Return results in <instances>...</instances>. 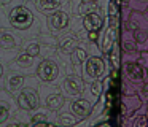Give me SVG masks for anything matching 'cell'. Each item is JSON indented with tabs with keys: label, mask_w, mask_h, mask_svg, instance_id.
<instances>
[{
	"label": "cell",
	"mask_w": 148,
	"mask_h": 127,
	"mask_svg": "<svg viewBox=\"0 0 148 127\" xmlns=\"http://www.w3.org/2000/svg\"><path fill=\"white\" fill-rule=\"evenodd\" d=\"M40 100H42V107L46 108V110L53 114L62 111L65 107L64 92L56 91V89H53V87H48V84L40 86Z\"/></svg>",
	"instance_id": "cell-2"
},
{
	"label": "cell",
	"mask_w": 148,
	"mask_h": 127,
	"mask_svg": "<svg viewBox=\"0 0 148 127\" xmlns=\"http://www.w3.org/2000/svg\"><path fill=\"white\" fill-rule=\"evenodd\" d=\"M89 94L92 95V103H97V100H99V97L102 95V83L100 81H92L89 83Z\"/></svg>",
	"instance_id": "cell-23"
},
{
	"label": "cell",
	"mask_w": 148,
	"mask_h": 127,
	"mask_svg": "<svg viewBox=\"0 0 148 127\" xmlns=\"http://www.w3.org/2000/svg\"><path fill=\"white\" fill-rule=\"evenodd\" d=\"M123 75L126 76V79L134 84H140L147 79L148 70L145 67H142L138 62H126L123 67Z\"/></svg>",
	"instance_id": "cell-11"
},
{
	"label": "cell",
	"mask_w": 148,
	"mask_h": 127,
	"mask_svg": "<svg viewBox=\"0 0 148 127\" xmlns=\"http://www.w3.org/2000/svg\"><path fill=\"white\" fill-rule=\"evenodd\" d=\"M80 76L81 75H78V73H67V75L64 76L62 84H61V89H62V92H64V95L77 98L83 94L84 92V83Z\"/></svg>",
	"instance_id": "cell-8"
},
{
	"label": "cell",
	"mask_w": 148,
	"mask_h": 127,
	"mask_svg": "<svg viewBox=\"0 0 148 127\" xmlns=\"http://www.w3.org/2000/svg\"><path fill=\"white\" fill-rule=\"evenodd\" d=\"M38 64H40L38 59H34V57H30L29 54L19 51V53L11 59V62L8 64V68L14 70V72H19V73H23V75H26V76H30V75H35Z\"/></svg>",
	"instance_id": "cell-5"
},
{
	"label": "cell",
	"mask_w": 148,
	"mask_h": 127,
	"mask_svg": "<svg viewBox=\"0 0 148 127\" xmlns=\"http://www.w3.org/2000/svg\"><path fill=\"white\" fill-rule=\"evenodd\" d=\"M132 0H118V3L119 5H127V3H131Z\"/></svg>",
	"instance_id": "cell-32"
},
{
	"label": "cell",
	"mask_w": 148,
	"mask_h": 127,
	"mask_svg": "<svg viewBox=\"0 0 148 127\" xmlns=\"http://www.w3.org/2000/svg\"><path fill=\"white\" fill-rule=\"evenodd\" d=\"M116 35H118V25H108L100 37V49L105 54H108L116 44Z\"/></svg>",
	"instance_id": "cell-14"
},
{
	"label": "cell",
	"mask_w": 148,
	"mask_h": 127,
	"mask_svg": "<svg viewBox=\"0 0 148 127\" xmlns=\"http://www.w3.org/2000/svg\"><path fill=\"white\" fill-rule=\"evenodd\" d=\"M81 3H83V5H91V3H96L97 0H80Z\"/></svg>",
	"instance_id": "cell-31"
},
{
	"label": "cell",
	"mask_w": 148,
	"mask_h": 127,
	"mask_svg": "<svg viewBox=\"0 0 148 127\" xmlns=\"http://www.w3.org/2000/svg\"><path fill=\"white\" fill-rule=\"evenodd\" d=\"M35 10L42 16H51L53 13L62 10L64 6V0H32Z\"/></svg>",
	"instance_id": "cell-13"
},
{
	"label": "cell",
	"mask_w": 148,
	"mask_h": 127,
	"mask_svg": "<svg viewBox=\"0 0 148 127\" xmlns=\"http://www.w3.org/2000/svg\"><path fill=\"white\" fill-rule=\"evenodd\" d=\"M19 111L16 98L5 89H0V124L7 122Z\"/></svg>",
	"instance_id": "cell-7"
},
{
	"label": "cell",
	"mask_w": 148,
	"mask_h": 127,
	"mask_svg": "<svg viewBox=\"0 0 148 127\" xmlns=\"http://www.w3.org/2000/svg\"><path fill=\"white\" fill-rule=\"evenodd\" d=\"M121 46L123 51H126V53H137V41L132 38H124Z\"/></svg>",
	"instance_id": "cell-24"
},
{
	"label": "cell",
	"mask_w": 148,
	"mask_h": 127,
	"mask_svg": "<svg viewBox=\"0 0 148 127\" xmlns=\"http://www.w3.org/2000/svg\"><path fill=\"white\" fill-rule=\"evenodd\" d=\"M16 56L14 53H5L0 51V89H5V76L8 73V64Z\"/></svg>",
	"instance_id": "cell-20"
},
{
	"label": "cell",
	"mask_w": 148,
	"mask_h": 127,
	"mask_svg": "<svg viewBox=\"0 0 148 127\" xmlns=\"http://www.w3.org/2000/svg\"><path fill=\"white\" fill-rule=\"evenodd\" d=\"M3 27H10L8 25V11L7 10H0V30Z\"/></svg>",
	"instance_id": "cell-26"
},
{
	"label": "cell",
	"mask_w": 148,
	"mask_h": 127,
	"mask_svg": "<svg viewBox=\"0 0 148 127\" xmlns=\"http://www.w3.org/2000/svg\"><path fill=\"white\" fill-rule=\"evenodd\" d=\"M35 76L42 84H54L61 78V65L54 57H45L40 60Z\"/></svg>",
	"instance_id": "cell-3"
},
{
	"label": "cell",
	"mask_w": 148,
	"mask_h": 127,
	"mask_svg": "<svg viewBox=\"0 0 148 127\" xmlns=\"http://www.w3.org/2000/svg\"><path fill=\"white\" fill-rule=\"evenodd\" d=\"M24 43L23 33L13 30L11 27H3L0 30V51L18 54Z\"/></svg>",
	"instance_id": "cell-4"
},
{
	"label": "cell",
	"mask_w": 148,
	"mask_h": 127,
	"mask_svg": "<svg viewBox=\"0 0 148 127\" xmlns=\"http://www.w3.org/2000/svg\"><path fill=\"white\" fill-rule=\"evenodd\" d=\"M94 110V103L86 97H77L69 103V111L77 117L78 121H84L91 116Z\"/></svg>",
	"instance_id": "cell-9"
},
{
	"label": "cell",
	"mask_w": 148,
	"mask_h": 127,
	"mask_svg": "<svg viewBox=\"0 0 148 127\" xmlns=\"http://www.w3.org/2000/svg\"><path fill=\"white\" fill-rule=\"evenodd\" d=\"M134 40L137 43H147L148 41V33L143 30H135L134 32Z\"/></svg>",
	"instance_id": "cell-25"
},
{
	"label": "cell",
	"mask_w": 148,
	"mask_h": 127,
	"mask_svg": "<svg viewBox=\"0 0 148 127\" xmlns=\"http://www.w3.org/2000/svg\"><path fill=\"white\" fill-rule=\"evenodd\" d=\"M102 24H103V19L99 13H89V14L83 16V27L88 32H99Z\"/></svg>",
	"instance_id": "cell-19"
},
{
	"label": "cell",
	"mask_w": 148,
	"mask_h": 127,
	"mask_svg": "<svg viewBox=\"0 0 148 127\" xmlns=\"http://www.w3.org/2000/svg\"><path fill=\"white\" fill-rule=\"evenodd\" d=\"M140 107H142V100L138 95H135V94L134 95H124L123 97V105H121V113H123V116H126V114L134 113Z\"/></svg>",
	"instance_id": "cell-17"
},
{
	"label": "cell",
	"mask_w": 148,
	"mask_h": 127,
	"mask_svg": "<svg viewBox=\"0 0 148 127\" xmlns=\"http://www.w3.org/2000/svg\"><path fill=\"white\" fill-rule=\"evenodd\" d=\"M88 60V56H86V51L83 49V48H77V49L73 51V53L70 54V62L72 65L78 67V65H83L84 62Z\"/></svg>",
	"instance_id": "cell-21"
},
{
	"label": "cell",
	"mask_w": 148,
	"mask_h": 127,
	"mask_svg": "<svg viewBox=\"0 0 148 127\" xmlns=\"http://www.w3.org/2000/svg\"><path fill=\"white\" fill-rule=\"evenodd\" d=\"M83 76L86 81L92 83V81H99L103 75H105V64L100 57L92 56V57H88V60L83 64Z\"/></svg>",
	"instance_id": "cell-6"
},
{
	"label": "cell",
	"mask_w": 148,
	"mask_h": 127,
	"mask_svg": "<svg viewBox=\"0 0 148 127\" xmlns=\"http://www.w3.org/2000/svg\"><path fill=\"white\" fill-rule=\"evenodd\" d=\"M107 56H108V62L112 64V70H118V67H119V48L115 44L113 49Z\"/></svg>",
	"instance_id": "cell-22"
},
{
	"label": "cell",
	"mask_w": 148,
	"mask_h": 127,
	"mask_svg": "<svg viewBox=\"0 0 148 127\" xmlns=\"http://www.w3.org/2000/svg\"><path fill=\"white\" fill-rule=\"evenodd\" d=\"M88 40L89 41H97L99 40V32H88Z\"/></svg>",
	"instance_id": "cell-30"
},
{
	"label": "cell",
	"mask_w": 148,
	"mask_h": 127,
	"mask_svg": "<svg viewBox=\"0 0 148 127\" xmlns=\"http://www.w3.org/2000/svg\"><path fill=\"white\" fill-rule=\"evenodd\" d=\"M138 97H140L142 102H148V83L143 84V87L138 91Z\"/></svg>",
	"instance_id": "cell-28"
},
{
	"label": "cell",
	"mask_w": 148,
	"mask_h": 127,
	"mask_svg": "<svg viewBox=\"0 0 148 127\" xmlns=\"http://www.w3.org/2000/svg\"><path fill=\"white\" fill-rule=\"evenodd\" d=\"M40 86L42 83L38 81L35 75L26 76V83L24 87L19 91L16 95V103L21 111H27V113H34L38 108H42V100H40Z\"/></svg>",
	"instance_id": "cell-1"
},
{
	"label": "cell",
	"mask_w": 148,
	"mask_h": 127,
	"mask_svg": "<svg viewBox=\"0 0 148 127\" xmlns=\"http://www.w3.org/2000/svg\"><path fill=\"white\" fill-rule=\"evenodd\" d=\"M53 122H54L58 127H75L80 121H78L70 111H59V113L54 114Z\"/></svg>",
	"instance_id": "cell-18"
},
{
	"label": "cell",
	"mask_w": 148,
	"mask_h": 127,
	"mask_svg": "<svg viewBox=\"0 0 148 127\" xmlns=\"http://www.w3.org/2000/svg\"><path fill=\"white\" fill-rule=\"evenodd\" d=\"M24 83H26V75L8 68V73L5 76V91H8L13 97H16L19 91L24 87Z\"/></svg>",
	"instance_id": "cell-12"
},
{
	"label": "cell",
	"mask_w": 148,
	"mask_h": 127,
	"mask_svg": "<svg viewBox=\"0 0 148 127\" xmlns=\"http://www.w3.org/2000/svg\"><path fill=\"white\" fill-rule=\"evenodd\" d=\"M30 114L32 113H27V111H21L19 110L13 117H10L7 122L0 124V127H29Z\"/></svg>",
	"instance_id": "cell-16"
},
{
	"label": "cell",
	"mask_w": 148,
	"mask_h": 127,
	"mask_svg": "<svg viewBox=\"0 0 148 127\" xmlns=\"http://www.w3.org/2000/svg\"><path fill=\"white\" fill-rule=\"evenodd\" d=\"M147 126H148V117L145 116V114L138 116L137 119L134 121V124H132V127H147Z\"/></svg>",
	"instance_id": "cell-27"
},
{
	"label": "cell",
	"mask_w": 148,
	"mask_h": 127,
	"mask_svg": "<svg viewBox=\"0 0 148 127\" xmlns=\"http://www.w3.org/2000/svg\"><path fill=\"white\" fill-rule=\"evenodd\" d=\"M138 64H140L142 67H145V68L148 70V53H142L140 54V59H138Z\"/></svg>",
	"instance_id": "cell-29"
},
{
	"label": "cell",
	"mask_w": 148,
	"mask_h": 127,
	"mask_svg": "<svg viewBox=\"0 0 148 127\" xmlns=\"http://www.w3.org/2000/svg\"><path fill=\"white\" fill-rule=\"evenodd\" d=\"M69 24H70V14L64 8L53 13L51 16H46V29L51 33H59V32L69 29Z\"/></svg>",
	"instance_id": "cell-10"
},
{
	"label": "cell",
	"mask_w": 148,
	"mask_h": 127,
	"mask_svg": "<svg viewBox=\"0 0 148 127\" xmlns=\"http://www.w3.org/2000/svg\"><path fill=\"white\" fill-rule=\"evenodd\" d=\"M78 48V41H77V37L75 35H65V37H61L56 44V49L58 53H62V54H72L75 49Z\"/></svg>",
	"instance_id": "cell-15"
}]
</instances>
